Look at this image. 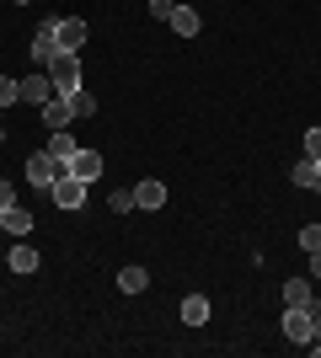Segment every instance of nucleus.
<instances>
[{
	"label": "nucleus",
	"instance_id": "f257e3e1",
	"mask_svg": "<svg viewBox=\"0 0 321 358\" xmlns=\"http://www.w3.org/2000/svg\"><path fill=\"white\" fill-rule=\"evenodd\" d=\"M316 331H321L316 305H284V337L290 343H316Z\"/></svg>",
	"mask_w": 321,
	"mask_h": 358
},
{
	"label": "nucleus",
	"instance_id": "f03ea898",
	"mask_svg": "<svg viewBox=\"0 0 321 358\" xmlns=\"http://www.w3.org/2000/svg\"><path fill=\"white\" fill-rule=\"evenodd\" d=\"M48 193H54V203H59L64 214H80V209H86V193H92V182H80L76 171H64V177L54 182Z\"/></svg>",
	"mask_w": 321,
	"mask_h": 358
},
{
	"label": "nucleus",
	"instance_id": "7ed1b4c3",
	"mask_svg": "<svg viewBox=\"0 0 321 358\" xmlns=\"http://www.w3.org/2000/svg\"><path fill=\"white\" fill-rule=\"evenodd\" d=\"M22 177H27L32 187H54V182L64 177V166L54 161L48 150H32V155H27V166H22Z\"/></svg>",
	"mask_w": 321,
	"mask_h": 358
},
{
	"label": "nucleus",
	"instance_id": "20e7f679",
	"mask_svg": "<svg viewBox=\"0 0 321 358\" xmlns=\"http://www.w3.org/2000/svg\"><path fill=\"white\" fill-rule=\"evenodd\" d=\"M48 75H54V91H59V96L80 91V54H64V48H59V59L48 64Z\"/></svg>",
	"mask_w": 321,
	"mask_h": 358
},
{
	"label": "nucleus",
	"instance_id": "39448f33",
	"mask_svg": "<svg viewBox=\"0 0 321 358\" xmlns=\"http://www.w3.org/2000/svg\"><path fill=\"white\" fill-rule=\"evenodd\" d=\"M54 38H59L64 54H80V43H86V22H80V16H54Z\"/></svg>",
	"mask_w": 321,
	"mask_h": 358
},
{
	"label": "nucleus",
	"instance_id": "423d86ee",
	"mask_svg": "<svg viewBox=\"0 0 321 358\" xmlns=\"http://www.w3.org/2000/svg\"><path fill=\"white\" fill-rule=\"evenodd\" d=\"M48 96H59V91H54V75H48V70H32L27 80H22V102H27V107H43Z\"/></svg>",
	"mask_w": 321,
	"mask_h": 358
},
{
	"label": "nucleus",
	"instance_id": "0eeeda50",
	"mask_svg": "<svg viewBox=\"0 0 321 358\" xmlns=\"http://www.w3.org/2000/svg\"><path fill=\"white\" fill-rule=\"evenodd\" d=\"M54 59H59V38H54V16H48L32 38V64H54Z\"/></svg>",
	"mask_w": 321,
	"mask_h": 358
},
{
	"label": "nucleus",
	"instance_id": "6e6552de",
	"mask_svg": "<svg viewBox=\"0 0 321 358\" xmlns=\"http://www.w3.org/2000/svg\"><path fill=\"white\" fill-rule=\"evenodd\" d=\"M38 118H43V129L54 134V129H70V123H76V113H70V102H64V96H48V102L38 107Z\"/></svg>",
	"mask_w": 321,
	"mask_h": 358
},
{
	"label": "nucleus",
	"instance_id": "1a4fd4ad",
	"mask_svg": "<svg viewBox=\"0 0 321 358\" xmlns=\"http://www.w3.org/2000/svg\"><path fill=\"white\" fill-rule=\"evenodd\" d=\"M43 150H48V155H54V161L64 166V171H70V161H76V150H80V145H76V134H70V129H54Z\"/></svg>",
	"mask_w": 321,
	"mask_h": 358
},
{
	"label": "nucleus",
	"instance_id": "9d476101",
	"mask_svg": "<svg viewBox=\"0 0 321 358\" xmlns=\"http://www.w3.org/2000/svg\"><path fill=\"white\" fill-rule=\"evenodd\" d=\"M166 27L177 32V38H199V11H193V6H171V16H166Z\"/></svg>",
	"mask_w": 321,
	"mask_h": 358
},
{
	"label": "nucleus",
	"instance_id": "9b49d317",
	"mask_svg": "<svg viewBox=\"0 0 321 358\" xmlns=\"http://www.w3.org/2000/svg\"><path fill=\"white\" fill-rule=\"evenodd\" d=\"M145 289H150V273L139 268V262L118 268V294H145Z\"/></svg>",
	"mask_w": 321,
	"mask_h": 358
},
{
	"label": "nucleus",
	"instance_id": "f8f14e48",
	"mask_svg": "<svg viewBox=\"0 0 321 358\" xmlns=\"http://www.w3.org/2000/svg\"><path fill=\"white\" fill-rule=\"evenodd\" d=\"M70 171H76L80 182H97V177H102V155H97V150H76Z\"/></svg>",
	"mask_w": 321,
	"mask_h": 358
},
{
	"label": "nucleus",
	"instance_id": "ddd939ff",
	"mask_svg": "<svg viewBox=\"0 0 321 358\" xmlns=\"http://www.w3.org/2000/svg\"><path fill=\"white\" fill-rule=\"evenodd\" d=\"M6 268L11 273H38V252H32L27 241H16L11 252H6Z\"/></svg>",
	"mask_w": 321,
	"mask_h": 358
},
{
	"label": "nucleus",
	"instance_id": "4468645a",
	"mask_svg": "<svg viewBox=\"0 0 321 358\" xmlns=\"http://www.w3.org/2000/svg\"><path fill=\"white\" fill-rule=\"evenodd\" d=\"M166 203V182H139L134 187V209H161Z\"/></svg>",
	"mask_w": 321,
	"mask_h": 358
},
{
	"label": "nucleus",
	"instance_id": "2eb2a0df",
	"mask_svg": "<svg viewBox=\"0 0 321 358\" xmlns=\"http://www.w3.org/2000/svg\"><path fill=\"white\" fill-rule=\"evenodd\" d=\"M209 315H214V305H209L204 294H187V299H183V321H187V327H204Z\"/></svg>",
	"mask_w": 321,
	"mask_h": 358
},
{
	"label": "nucleus",
	"instance_id": "dca6fc26",
	"mask_svg": "<svg viewBox=\"0 0 321 358\" xmlns=\"http://www.w3.org/2000/svg\"><path fill=\"white\" fill-rule=\"evenodd\" d=\"M0 220H6V230H11V236H32V214L22 209V203H11V209H0Z\"/></svg>",
	"mask_w": 321,
	"mask_h": 358
},
{
	"label": "nucleus",
	"instance_id": "f3484780",
	"mask_svg": "<svg viewBox=\"0 0 321 358\" xmlns=\"http://www.w3.org/2000/svg\"><path fill=\"white\" fill-rule=\"evenodd\" d=\"M284 305H316V289H311V278H290V284H284Z\"/></svg>",
	"mask_w": 321,
	"mask_h": 358
},
{
	"label": "nucleus",
	"instance_id": "a211bd4d",
	"mask_svg": "<svg viewBox=\"0 0 321 358\" xmlns=\"http://www.w3.org/2000/svg\"><path fill=\"white\" fill-rule=\"evenodd\" d=\"M290 182H294V187H316V161H311V155H300V161L290 166Z\"/></svg>",
	"mask_w": 321,
	"mask_h": 358
},
{
	"label": "nucleus",
	"instance_id": "6ab92c4d",
	"mask_svg": "<svg viewBox=\"0 0 321 358\" xmlns=\"http://www.w3.org/2000/svg\"><path fill=\"white\" fill-rule=\"evenodd\" d=\"M64 102H70V113H76V118H92V113H97V96H92L86 86H80V91H70Z\"/></svg>",
	"mask_w": 321,
	"mask_h": 358
},
{
	"label": "nucleus",
	"instance_id": "aec40b11",
	"mask_svg": "<svg viewBox=\"0 0 321 358\" xmlns=\"http://www.w3.org/2000/svg\"><path fill=\"white\" fill-rule=\"evenodd\" d=\"M22 102V80H11V75H0V107Z\"/></svg>",
	"mask_w": 321,
	"mask_h": 358
},
{
	"label": "nucleus",
	"instance_id": "412c9836",
	"mask_svg": "<svg viewBox=\"0 0 321 358\" xmlns=\"http://www.w3.org/2000/svg\"><path fill=\"white\" fill-rule=\"evenodd\" d=\"M107 209H113V214H129V209H134V193H129V187H113Z\"/></svg>",
	"mask_w": 321,
	"mask_h": 358
},
{
	"label": "nucleus",
	"instance_id": "4be33fe9",
	"mask_svg": "<svg viewBox=\"0 0 321 358\" xmlns=\"http://www.w3.org/2000/svg\"><path fill=\"white\" fill-rule=\"evenodd\" d=\"M300 252H321V224H306V230H300Z\"/></svg>",
	"mask_w": 321,
	"mask_h": 358
},
{
	"label": "nucleus",
	"instance_id": "5701e85b",
	"mask_svg": "<svg viewBox=\"0 0 321 358\" xmlns=\"http://www.w3.org/2000/svg\"><path fill=\"white\" fill-rule=\"evenodd\" d=\"M306 155H311V161H321V129H306Z\"/></svg>",
	"mask_w": 321,
	"mask_h": 358
},
{
	"label": "nucleus",
	"instance_id": "b1692460",
	"mask_svg": "<svg viewBox=\"0 0 321 358\" xmlns=\"http://www.w3.org/2000/svg\"><path fill=\"white\" fill-rule=\"evenodd\" d=\"M11 203H16V182L0 177V209H11Z\"/></svg>",
	"mask_w": 321,
	"mask_h": 358
},
{
	"label": "nucleus",
	"instance_id": "393cba45",
	"mask_svg": "<svg viewBox=\"0 0 321 358\" xmlns=\"http://www.w3.org/2000/svg\"><path fill=\"white\" fill-rule=\"evenodd\" d=\"M171 6H177V0H150V16H155V22H166Z\"/></svg>",
	"mask_w": 321,
	"mask_h": 358
},
{
	"label": "nucleus",
	"instance_id": "a878e982",
	"mask_svg": "<svg viewBox=\"0 0 321 358\" xmlns=\"http://www.w3.org/2000/svg\"><path fill=\"white\" fill-rule=\"evenodd\" d=\"M311 278L321 284V252H311Z\"/></svg>",
	"mask_w": 321,
	"mask_h": 358
},
{
	"label": "nucleus",
	"instance_id": "bb28decb",
	"mask_svg": "<svg viewBox=\"0 0 321 358\" xmlns=\"http://www.w3.org/2000/svg\"><path fill=\"white\" fill-rule=\"evenodd\" d=\"M311 353H316V358H321V331H316V343H311Z\"/></svg>",
	"mask_w": 321,
	"mask_h": 358
},
{
	"label": "nucleus",
	"instance_id": "cd10ccee",
	"mask_svg": "<svg viewBox=\"0 0 321 358\" xmlns=\"http://www.w3.org/2000/svg\"><path fill=\"white\" fill-rule=\"evenodd\" d=\"M316 193H321V161H316Z\"/></svg>",
	"mask_w": 321,
	"mask_h": 358
},
{
	"label": "nucleus",
	"instance_id": "c85d7f7f",
	"mask_svg": "<svg viewBox=\"0 0 321 358\" xmlns=\"http://www.w3.org/2000/svg\"><path fill=\"white\" fill-rule=\"evenodd\" d=\"M0 145H6V123H0Z\"/></svg>",
	"mask_w": 321,
	"mask_h": 358
},
{
	"label": "nucleus",
	"instance_id": "c756f323",
	"mask_svg": "<svg viewBox=\"0 0 321 358\" xmlns=\"http://www.w3.org/2000/svg\"><path fill=\"white\" fill-rule=\"evenodd\" d=\"M316 310H321V289H316Z\"/></svg>",
	"mask_w": 321,
	"mask_h": 358
},
{
	"label": "nucleus",
	"instance_id": "7c9ffc66",
	"mask_svg": "<svg viewBox=\"0 0 321 358\" xmlns=\"http://www.w3.org/2000/svg\"><path fill=\"white\" fill-rule=\"evenodd\" d=\"M16 6H32V0H16Z\"/></svg>",
	"mask_w": 321,
	"mask_h": 358
},
{
	"label": "nucleus",
	"instance_id": "2f4dec72",
	"mask_svg": "<svg viewBox=\"0 0 321 358\" xmlns=\"http://www.w3.org/2000/svg\"><path fill=\"white\" fill-rule=\"evenodd\" d=\"M0 230H6V220H0Z\"/></svg>",
	"mask_w": 321,
	"mask_h": 358
}]
</instances>
